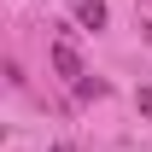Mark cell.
Returning <instances> with one entry per match:
<instances>
[{
    "instance_id": "cell-1",
    "label": "cell",
    "mask_w": 152,
    "mask_h": 152,
    "mask_svg": "<svg viewBox=\"0 0 152 152\" xmlns=\"http://www.w3.org/2000/svg\"><path fill=\"white\" fill-rule=\"evenodd\" d=\"M53 70H58V76H70V82H82V58H76L70 41H53Z\"/></svg>"
},
{
    "instance_id": "cell-3",
    "label": "cell",
    "mask_w": 152,
    "mask_h": 152,
    "mask_svg": "<svg viewBox=\"0 0 152 152\" xmlns=\"http://www.w3.org/2000/svg\"><path fill=\"white\" fill-rule=\"evenodd\" d=\"M140 111H146V117H152V88H140Z\"/></svg>"
},
{
    "instance_id": "cell-2",
    "label": "cell",
    "mask_w": 152,
    "mask_h": 152,
    "mask_svg": "<svg viewBox=\"0 0 152 152\" xmlns=\"http://www.w3.org/2000/svg\"><path fill=\"white\" fill-rule=\"evenodd\" d=\"M76 23L82 29H105V0H76Z\"/></svg>"
}]
</instances>
